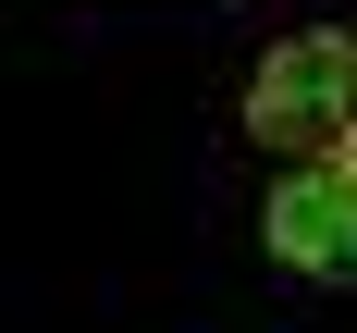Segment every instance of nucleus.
I'll list each match as a JSON object with an SVG mask.
<instances>
[{
	"label": "nucleus",
	"instance_id": "1",
	"mask_svg": "<svg viewBox=\"0 0 357 333\" xmlns=\"http://www.w3.org/2000/svg\"><path fill=\"white\" fill-rule=\"evenodd\" d=\"M247 136L284 148V161L357 148V37H345V25H296V37L259 50V74H247Z\"/></svg>",
	"mask_w": 357,
	"mask_h": 333
},
{
	"label": "nucleus",
	"instance_id": "2",
	"mask_svg": "<svg viewBox=\"0 0 357 333\" xmlns=\"http://www.w3.org/2000/svg\"><path fill=\"white\" fill-rule=\"evenodd\" d=\"M259 235H271V259H284L296 284L357 296V148H333V161H296V173L271 185Z\"/></svg>",
	"mask_w": 357,
	"mask_h": 333
}]
</instances>
